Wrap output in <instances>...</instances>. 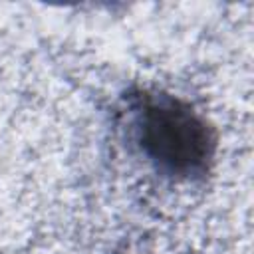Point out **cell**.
Here are the masks:
<instances>
[{
	"mask_svg": "<svg viewBox=\"0 0 254 254\" xmlns=\"http://www.w3.org/2000/svg\"><path fill=\"white\" fill-rule=\"evenodd\" d=\"M131 137L141 157L161 177L202 179L214 159L212 125L190 103L169 93H139L131 105Z\"/></svg>",
	"mask_w": 254,
	"mask_h": 254,
	"instance_id": "obj_1",
	"label": "cell"
}]
</instances>
